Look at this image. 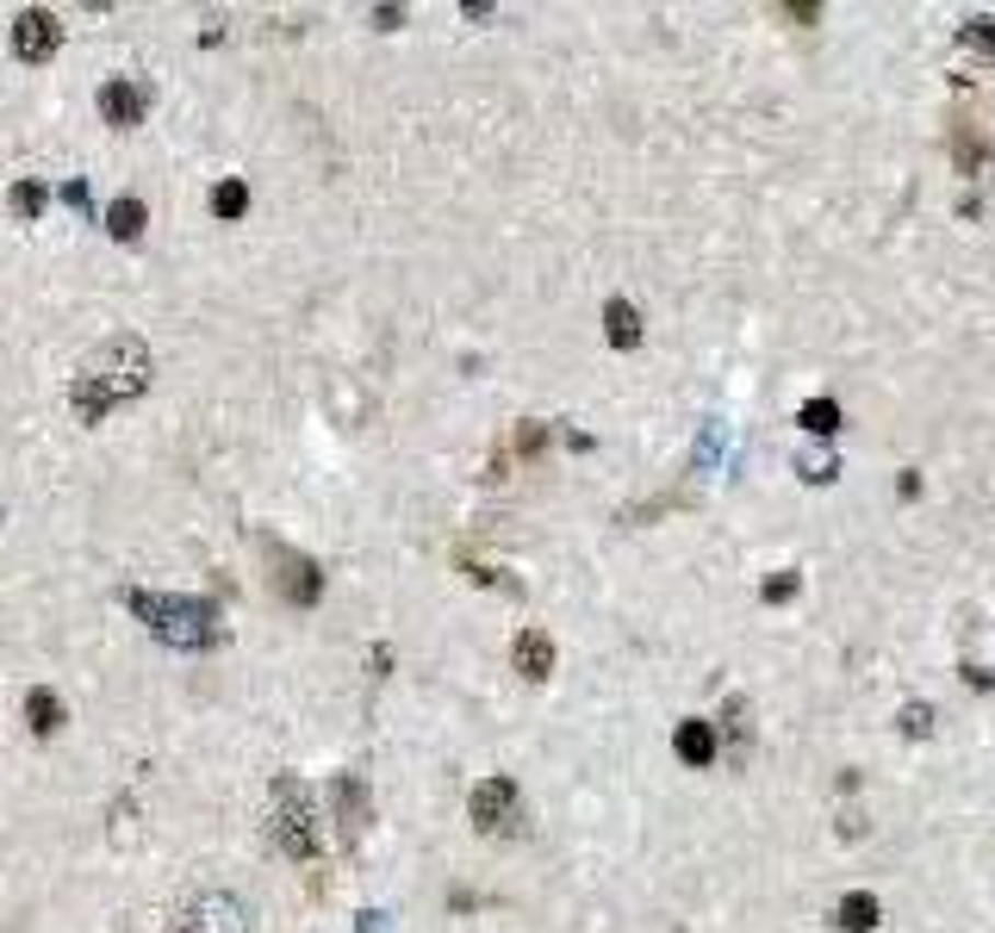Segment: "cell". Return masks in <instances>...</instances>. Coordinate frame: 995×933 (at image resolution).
I'll return each mask as SVG.
<instances>
[{
    "label": "cell",
    "mask_w": 995,
    "mask_h": 933,
    "mask_svg": "<svg viewBox=\"0 0 995 933\" xmlns=\"http://www.w3.org/2000/svg\"><path fill=\"white\" fill-rule=\"evenodd\" d=\"M460 572H467V579H473V585H492V591H511V598H517V579H511V572H497V567H485V560H473V554H460Z\"/></svg>",
    "instance_id": "d6986e66"
},
{
    "label": "cell",
    "mask_w": 995,
    "mask_h": 933,
    "mask_svg": "<svg viewBox=\"0 0 995 933\" xmlns=\"http://www.w3.org/2000/svg\"><path fill=\"white\" fill-rule=\"evenodd\" d=\"M759 598H766V604H790V598H797V572H771Z\"/></svg>",
    "instance_id": "603a6c76"
},
{
    "label": "cell",
    "mask_w": 995,
    "mask_h": 933,
    "mask_svg": "<svg viewBox=\"0 0 995 933\" xmlns=\"http://www.w3.org/2000/svg\"><path fill=\"white\" fill-rule=\"evenodd\" d=\"M7 206H13V218H25V225H32V218L50 206V187H44V181H20V187L7 193Z\"/></svg>",
    "instance_id": "2e32d148"
},
{
    "label": "cell",
    "mask_w": 995,
    "mask_h": 933,
    "mask_svg": "<svg viewBox=\"0 0 995 933\" xmlns=\"http://www.w3.org/2000/svg\"><path fill=\"white\" fill-rule=\"evenodd\" d=\"M896 728L908 735V741H927V735H934V704H902Z\"/></svg>",
    "instance_id": "44dd1931"
},
{
    "label": "cell",
    "mask_w": 995,
    "mask_h": 933,
    "mask_svg": "<svg viewBox=\"0 0 995 933\" xmlns=\"http://www.w3.org/2000/svg\"><path fill=\"white\" fill-rule=\"evenodd\" d=\"M144 113H150V88H144L137 76L100 81V118H106L113 132H131V125H144Z\"/></svg>",
    "instance_id": "8992f818"
},
{
    "label": "cell",
    "mask_w": 995,
    "mask_h": 933,
    "mask_svg": "<svg viewBox=\"0 0 995 933\" xmlns=\"http://www.w3.org/2000/svg\"><path fill=\"white\" fill-rule=\"evenodd\" d=\"M181 933H193V928H181Z\"/></svg>",
    "instance_id": "4316f807"
},
{
    "label": "cell",
    "mask_w": 995,
    "mask_h": 933,
    "mask_svg": "<svg viewBox=\"0 0 995 933\" xmlns=\"http://www.w3.org/2000/svg\"><path fill=\"white\" fill-rule=\"evenodd\" d=\"M958 44H971L976 57L995 62V20H983V13H971V20L958 25Z\"/></svg>",
    "instance_id": "ac0fdd59"
},
{
    "label": "cell",
    "mask_w": 995,
    "mask_h": 933,
    "mask_svg": "<svg viewBox=\"0 0 995 933\" xmlns=\"http://www.w3.org/2000/svg\"><path fill=\"white\" fill-rule=\"evenodd\" d=\"M211 212H218V218H243V212H249V187H243V181H218V187H211Z\"/></svg>",
    "instance_id": "ffe728a7"
},
{
    "label": "cell",
    "mask_w": 995,
    "mask_h": 933,
    "mask_svg": "<svg viewBox=\"0 0 995 933\" xmlns=\"http://www.w3.org/2000/svg\"><path fill=\"white\" fill-rule=\"evenodd\" d=\"M541 448H548V423H517V455H541Z\"/></svg>",
    "instance_id": "7402d4cb"
},
{
    "label": "cell",
    "mask_w": 995,
    "mask_h": 933,
    "mask_svg": "<svg viewBox=\"0 0 995 933\" xmlns=\"http://www.w3.org/2000/svg\"><path fill=\"white\" fill-rule=\"evenodd\" d=\"M878 914H883V909H878V896H871V890H853V896H840L834 921H840L846 933H871V928H878Z\"/></svg>",
    "instance_id": "4fadbf2b"
},
{
    "label": "cell",
    "mask_w": 995,
    "mask_h": 933,
    "mask_svg": "<svg viewBox=\"0 0 995 933\" xmlns=\"http://www.w3.org/2000/svg\"><path fill=\"white\" fill-rule=\"evenodd\" d=\"M362 933H386V914H380V909H367V914H362Z\"/></svg>",
    "instance_id": "484cf974"
},
{
    "label": "cell",
    "mask_w": 995,
    "mask_h": 933,
    "mask_svg": "<svg viewBox=\"0 0 995 933\" xmlns=\"http://www.w3.org/2000/svg\"><path fill=\"white\" fill-rule=\"evenodd\" d=\"M672 753H678L685 765H709L716 753H722V741H716V728L709 722L690 716V722H678V735H672Z\"/></svg>",
    "instance_id": "30bf717a"
},
{
    "label": "cell",
    "mask_w": 995,
    "mask_h": 933,
    "mask_svg": "<svg viewBox=\"0 0 995 933\" xmlns=\"http://www.w3.org/2000/svg\"><path fill=\"white\" fill-rule=\"evenodd\" d=\"M25 728H32V735H57L62 728V697L57 691H44V685L25 691Z\"/></svg>",
    "instance_id": "7c38bea8"
},
{
    "label": "cell",
    "mask_w": 995,
    "mask_h": 933,
    "mask_svg": "<svg viewBox=\"0 0 995 933\" xmlns=\"http://www.w3.org/2000/svg\"><path fill=\"white\" fill-rule=\"evenodd\" d=\"M604 337H610L616 349H634V343H641V318H634L629 299H610V305H604Z\"/></svg>",
    "instance_id": "5bb4252c"
},
{
    "label": "cell",
    "mask_w": 995,
    "mask_h": 933,
    "mask_svg": "<svg viewBox=\"0 0 995 933\" xmlns=\"http://www.w3.org/2000/svg\"><path fill=\"white\" fill-rule=\"evenodd\" d=\"M274 846H281L293 865H311V858H318V816H311L306 784L293 778V772L274 778Z\"/></svg>",
    "instance_id": "3957f363"
},
{
    "label": "cell",
    "mask_w": 995,
    "mask_h": 933,
    "mask_svg": "<svg viewBox=\"0 0 995 933\" xmlns=\"http://www.w3.org/2000/svg\"><path fill=\"white\" fill-rule=\"evenodd\" d=\"M797 474H803V479H815V486H827V479L840 474V467H834V455H815V460L803 455V460H797Z\"/></svg>",
    "instance_id": "cb8c5ba5"
},
{
    "label": "cell",
    "mask_w": 995,
    "mask_h": 933,
    "mask_svg": "<svg viewBox=\"0 0 995 933\" xmlns=\"http://www.w3.org/2000/svg\"><path fill=\"white\" fill-rule=\"evenodd\" d=\"M144 225H150V212H144V200H137V193H125V200H113V206H106V230H113L118 243H137V237H144Z\"/></svg>",
    "instance_id": "8fae6325"
},
{
    "label": "cell",
    "mask_w": 995,
    "mask_h": 933,
    "mask_svg": "<svg viewBox=\"0 0 995 933\" xmlns=\"http://www.w3.org/2000/svg\"><path fill=\"white\" fill-rule=\"evenodd\" d=\"M57 44H62V20L50 7H25L20 20H13V57L20 62H50Z\"/></svg>",
    "instance_id": "5b68a950"
},
{
    "label": "cell",
    "mask_w": 995,
    "mask_h": 933,
    "mask_svg": "<svg viewBox=\"0 0 995 933\" xmlns=\"http://www.w3.org/2000/svg\"><path fill=\"white\" fill-rule=\"evenodd\" d=\"M511 667H517L529 685H541V679L554 672V635H548V629H523L517 641H511Z\"/></svg>",
    "instance_id": "9c48e42d"
},
{
    "label": "cell",
    "mask_w": 995,
    "mask_h": 933,
    "mask_svg": "<svg viewBox=\"0 0 995 933\" xmlns=\"http://www.w3.org/2000/svg\"><path fill=\"white\" fill-rule=\"evenodd\" d=\"M467 816H473V828H479L485 840L517 834V828H523V797H517V784H511V778H485V784H473V797H467Z\"/></svg>",
    "instance_id": "277c9868"
},
{
    "label": "cell",
    "mask_w": 995,
    "mask_h": 933,
    "mask_svg": "<svg viewBox=\"0 0 995 933\" xmlns=\"http://www.w3.org/2000/svg\"><path fill=\"white\" fill-rule=\"evenodd\" d=\"M125 604H131V616H144V629H150L156 641H169V648L193 653V648H211V641H218V610H211L206 598H169V591L131 585Z\"/></svg>",
    "instance_id": "7a4b0ae2"
},
{
    "label": "cell",
    "mask_w": 995,
    "mask_h": 933,
    "mask_svg": "<svg viewBox=\"0 0 995 933\" xmlns=\"http://www.w3.org/2000/svg\"><path fill=\"white\" fill-rule=\"evenodd\" d=\"M330 803H336V828H343V840L355 846L367 828V784L355 778V772H343V778L330 784Z\"/></svg>",
    "instance_id": "ba28073f"
},
{
    "label": "cell",
    "mask_w": 995,
    "mask_h": 933,
    "mask_svg": "<svg viewBox=\"0 0 995 933\" xmlns=\"http://www.w3.org/2000/svg\"><path fill=\"white\" fill-rule=\"evenodd\" d=\"M797 423H803L809 436H834V430H840V405H834V399H809L803 411H797Z\"/></svg>",
    "instance_id": "9a60e30c"
},
{
    "label": "cell",
    "mask_w": 995,
    "mask_h": 933,
    "mask_svg": "<svg viewBox=\"0 0 995 933\" xmlns=\"http://www.w3.org/2000/svg\"><path fill=\"white\" fill-rule=\"evenodd\" d=\"M952 156H958V174H983V162H990V144L964 125V132L952 137Z\"/></svg>",
    "instance_id": "e0dca14e"
},
{
    "label": "cell",
    "mask_w": 995,
    "mask_h": 933,
    "mask_svg": "<svg viewBox=\"0 0 995 933\" xmlns=\"http://www.w3.org/2000/svg\"><path fill=\"white\" fill-rule=\"evenodd\" d=\"M920 492V474H896V498H915Z\"/></svg>",
    "instance_id": "d4e9b609"
},
{
    "label": "cell",
    "mask_w": 995,
    "mask_h": 933,
    "mask_svg": "<svg viewBox=\"0 0 995 933\" xmlns=\"http://www.w3.org/2000/svg\"><path fill=\"white\" fill-rule=\"evenodd\" d=\"M268 554L281 560V572H274V585H281V598L287 604H318L324 598V572H318V560H306V554H287L281 542H268Z\"/></svg>",
    "instance_id": "52a82bcc"
},
{
    "label": "cell",
    "mask_w": 995,
    "mask_h": 933,
    "mask_svg": "<svg viewBox=\"0 0 995 933\" xmlns=\"http://www.w3.org/2000/svg\"><path fill=\"white\" fill-rule=\"evenodd\" d=\"M150 349L137 343V337H113V343H100V355H88L76 374V386H69V405H76L81 423H100L113 405L137 399V392H150Z\"/></svg>",
    "instance_id": "6da1fadb"
}]
</instances>
